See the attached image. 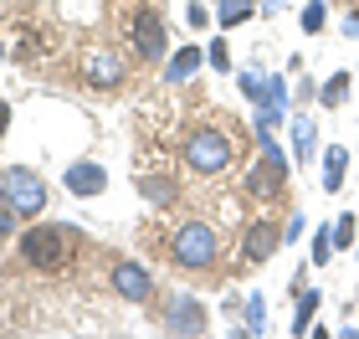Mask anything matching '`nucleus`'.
Returning a JSON list of instances; mask_svg holds the SVG:
<instances>
[{
    "label": "nucleus",
    "mask_w": 359,
    "mask_h": 339,
    "mask_svg": "<svg viewBox=\"0 0 359 339\" xmlns=\"http://www.w3.org/2000/svg\"><path fill=\"white\" fill-rule=\"evenodd\" d=\"M72 247H77L72 226H31V232H21V262L36 272H62Z\"/></svg>",
    "instance_id": "obj_1"
},
{
    "label": "nucleus",
    "mask_w": 359,
    "mask_h": 339,
    "mask_svg": "<svg viewBox=\"0 0 359 339\" xmlns=\"http://www.w3.org/2000/svg\"><path fill=\"white\" fill-rule=\"evenodd\" d=\"M170 257H175V267H185V272H205V267L221 257L216 226H210V221H185V226L170 237Z\"/></svg>",
    "instance_id": "obj_2"
},
{
    "label": "nucleus",
    "mask_w": 359,
    "mask_h": 339,
    "mask_svg": "<svg viewBox=\"0 0 359 339\" xmlns=\"http://www.w3.org/2000/svg\"><path fill=\"white\" fill-rule=\"evenodd\" d=\"M0 201H6L15 216H36L46 206V180L31 165H11L6 175H0Z\"/></svg>",
    "instance_id": "obj_3"
},
{
    "label": "nucleus",
    "mask_w": 359,
    "mask_h": 339,
    "mask_svg": "<svg viewBox=\"0 0 359 339\" xmlns=\"http://www.w3.org/2000/svg\"><path fill=\"white\" fill-rule=\"evenodd\" d=\"M185 165L195 175H221V170H231V139L221 134V128H195V134L185 139Z\"/></svg>",
    "instance_id": "obj_4"
},
{
    "label": "nucleus",
    "mask_w": 359,
    "mask_h": 339,
    "mask_svg": "<svg viewBox=\"0 0 359 339\" xmlns=\"http://www.w3.org/2000/svg\"><path fill=\"white\" fill-rule=\"evenodd\" d=\"M128 36H134V52H139L144 62H159V57H165V46H170L165 21H159V11H149V6L134 11V26H128Z\"/></svg>",
    "instance_id": "obj_5"
},
{
    "label": "nucleus",
    "mask_w": 359,
    "mask_h": 339,
    "mask_svg": "<svg viewBox=\"0 0 359 339\" xmlns=\"http://www.w3.org/2000/svg\"><path fill=\"white\" fill-rule=\"evenodd\" d=\"M283 180H287V154L272 144V134H262V165L252 170L247 190L252 196H272V190H283Z\"/></svg>",
    "instance_id": "obj_6"
},
{
    "label": "nucleus",
    "mask_w": 359,
    "mask_h": 339,
    "mask_svg": "<svg viewBox=\"0 0 359 339\" xmlns=\"http://www.w3.org/2000/svg\"><path fill=\"white\" fill-rule=\"evenodd\" d=\"M165 329H170V334H205L210 324H205V309H201L195 298L170 293V303H165Z\"/></svg>",
    "instance_id": "obj_7"
},
{
    "label": "nucleus",
    "mask_w": 359,
    "mask_h": 339,
    "mask_svg": "<svg viewBox=\"0 0 359 339\" xmlns=\"http://www.w3.org/2000/svg\"><path fill=\"white\" fill-rule=\"evenodd\" d=\"M113 293L128 298V303H149L154 298V278L139 262H118V267H113Z\"/></svg>",
    "instance_id": "obj_8"
},
{
    "label": "nucleus",
    "mask_w": 359,
    "mask_h": 339,
    "mask_svg": "<svg viewBox=\"0 0 359 339\" xmlns=\"http://www.w3.org/2000/svg\"><path fill=\"white\" fill-rule=\"evenodd\" d=\"M283 247V232H277L272 221H257L252 232H247V241H241V262H252V267H262L267 257Z\"/></svg>",
    "instance_id": "obj_9"
},
{
    "label": "nucleus",
    "mask_w": 359,
    "mask_h": 339,
    "mask_svg": "<svg viewBox=\"0 0 359 339\" xmlns=\"http://www.w3.org/2000/svg\"><path fill=\"white\" fill-rule=\"evenodd\" d=\"M241 93H247L252 103H272V108H283L287 103V88H283V77H267V72H241Z\"/></svg>",
    "instance_id": "obj_10"
},
{
    "label": "nucleus",
    "mask_w": 359,
    "mask_h": 339,
    "mask_svg": "<svg viewBox=\"0 0 359 339\" xmlns=\"http://www.w3.org/2000/svg\"><path fill=\"white\" fill-rule=\"evenodd\" d=\"M67 190H72L77 201L103 196V190H108V170H103V165H93V159H83V165H72V170H67Z\"/></svg>",
    "instance_id": "obj_11"
},
{
    "label": "nucleus",
    "mask_w": 359,
    "mask_h": 339,
    "mask_svg": "<svg viewBox=\"0 0 359 339\" xmlns=\"http://www.w3.org/2000/svg\"><path fill=\"white\" fill-rule=\"evenodd\" d=\"M83 72H88V83H93V88H118L123 62H118V57H108V52H93V57L83 62Z\"/></svg>",
    "instance_id": "obj_12"
},
{
    "label": "nucleus",
    "mask_w": 359,
    "mask_h": 339,
    "mask_svg": "<svg viewBox=\"0 0 359 339\" xmlns=\"http://www.w3.org/2000/svg\"><path fill=\"white\" fill-rule=\"evenodd\" d=\"M201 62H205L201 46H180V52L170 57V83H185V77H190L195 67H201Z\"/></svg>",
    "instance_id": "obj_13"
},
{
    "label": "nucleus",
    "mask_w": 359,
    "mask_h": 339,
    "mask_svg": "<svg viewBox=\"0 0 359 339\" xmlns=\"http://www.w3.org/2000/svg\"><path fill=\"white\" fill-rule=\"evenodd\" d=\"M344 175H349V154L334 144V149L323 154V190H339V185H344Z\"/></svg>",
    "instance_id": "obj_14"
},
{
    "label": "nucleus",
    "mask_w": 359,
    "mask_h": 339,
    "mask_svg": "<svg viewBox=\"0 0 359 339\" xmlns=\"http://www.w3.org/2000/svg\"><path fill=\"white\" fill-rule=\"evenodd\" d=\"M257 6H262V0H221V6H216V15H221V26H241V21H247V15H252Z\"/></svg>",
    "instance_id": "obj_15"
},
{
    "label": "nucleus",
    "mask_w": 359,
    "mask_h": 339,
    "mask_svg": "<svg viewBox=\"0 0 359 339\" xmlns=\"http://www.w3.org/2000/svg\"><path fill=\"white\" fill-rule=\"evenodd\" d=\"M139 190H144V196H149L154 206H175V180H154V175H144Z\"/></svg>",
    "instance_id": "obj_16"
},
{
    "label": "nucleus",
    "mask_w": 359,
    "mask_h": 339,
    "mask_svg": "<svg viewBox=\"0 0 359 339\" xmlns=\"http://www.w3.org/2000/svg\"><path fill=\"white\" fill-rule=\"evenodd\" d=\"M313 309H318V293H313V288H303V298H298V314H292V334H303L308 324H313Z\"/></svg>",
    "instance_id": "obj_17"
},
{
    "label": "nucleus",
    "mask_w": 359,
    "mask_h": 339,
    "mask_svg": "<svg viewBox=\"0 0 359 339\" xmlns=\"http://www.w3.org/2000/svg\"><path fill=\"white\" fill-rule=\"evenodd\" d=\"M308 149H313V124H308V119H292V154H308ZM298 159H292V165H298Z\"/></svg>",
    "instance_id": "obj_18"
},
{
    "label": "nucleus",
    "mask_w": 359,
    "mask_h": 339,
    "mask_svg": "<svg viewBox=\"0 0 359 339\" xmlns=\"http://www.w3.org/2000/svg\"><path fill=\"white\" fill-rule=\"evenodd\" d=\"M344 93H349V77H344V72H334V83H323V88H318V103L339 108V103H344Z\"/></svg>",
    "instance_id": "obj_19"
},
{
    "label": "nucleus",
    "mask_w": 359,
    "mask_h": 339,
    "mask_svg": "<svg viewBox=\"0 0 359 339\" xmlns=\"http://www.w3.org/2000/svg\"><path fill=\"white\" fill-rule=\"evenodd\" d=\"M334 257V226H318V237H313V267H323Z\"/></svg>",
    "instance_id": "obj_20"
},
{
    "label": "nucleus",
    "mask_w": 359,
    "mask_h": 339,
    "mask_svg": "<svg viewBox=\"0 0 359 339\" xmlns=\"http://www.w3.org/2000/svg\"><path fill=\"white\" fill-rule=\"evenodd\" d=\"M339 247H354V216H349V211L334 221V252H339Z\"/></svg>",
    "instance_id": "obj_21"
},
{
    "label": "nucleus",
    "mask_w": 359,
    "mask_h": 339,
    "mask_svg": "<svg viewBox=\"0 0 359 339\" xmlns=\"http://www.w3.org/2000/svg\"><path fill=\"white\" fill-rule=\"evenodd\" d=\"M323 21H329V11H323V0H313L303 11V31H323Z\"/></svg>",
    "instance_id": "obj_22"
},
{
    "label": "nucleus",
    "mask_w": 359,
    "mask_h": 339,
    "mask_svg": "<svg viewBox=\"0 0 359 339\" xmlns=\"http://www.w3.org/2000/svg\"><path fill=\"white\" fill-rule=\"evenodd\" d=\"M247 334H262V298L247 303Z\"/></svg>",
    "instance_id": "obj_23"
},
{
    "label": "nucleus",
    "mask_w": 359,
    "mask_h": 339,
    "mask_svg": "<svg viewBox=\"0 0 359 339\" xmlns=\"http://www.w3.org/2000/svg\"><path fill=\"white\" fill-rule=\"evenodd\" d=\"M210 67H216V72L231 67V57H226V46H221V41H210Z\"/></svg>",
    "instance_id": "obj_24"
},
{
    "label": "nucleus",
    "mask_w": 359,
    "mask_h": 339,
    "mask_svg": "<svg viewBox=\"0 0 359 339\" xmlns=\"http://www.w3.org/2000/svg\"><path fill=\"white\" fill-rule=\"evenodd\" d=\"M185 21H190L195 31H201V26L210 21V15H205V6H201V0H190V11H185Z\"/></svg>",
    "instance_id": "obj_25"
},
{
    "label": "nucleus",
    "mask_w": 359,
    "mask_h": 339,
    "mask_svg": "<svg viewBox=\"0 0 359 339\" xmlns=\"http://www.w3.org/2000/svg\"><path fill=\"white\" fill-rule=\"evenodd\" d=\"M11 232H15V211H11L6 201H0V237H11Z\"/></svg>",
    "instance_id": "obj_26"
},
{
    "label": "nucleus",
    "mask_w": 359,
    "mask_h": 339,
    "mask_svg": "<svg viewBox=\"0 0 359 339\" xmlns=\"http://www.w3.org/2000/svg\"><path fill=\"white\" fill-rule=\"evenodd\" d=\"M303 226H308V221H303V216H292V221H287V226H283V241H298V237H303Z\"/></svg>",
    "instance_id": "obj_27"
},
{
    "label": "nucleus",
    "mask_w": 359,
    "mask_h": 339,
    "mask_svg": "<svg viewBox=\"0 0 359 339\" xmlns=\"http://www.w3.org/2000/svg\"><path fill=\"white\" fill-rule=\"evenodd\" d=\"M6 124H11V103H0V134H6Z\"/></svg>",
    "instance_id": "obj_28"
},
{
    "label": "nucleus",
    "mask_w": 359,
    "mask_h": 339,
    "mask_svg": "<svg viewBox=\"0 0 359 339\" xmlns=\"http://www.w3.org/2000/svg\"><path fill=\"white\" fill-rule=\"evenodd\" d=\"M0 57H6V46H0Z\"/></svg>",
    "instance_id": "obj_29"
}]
</instances>
